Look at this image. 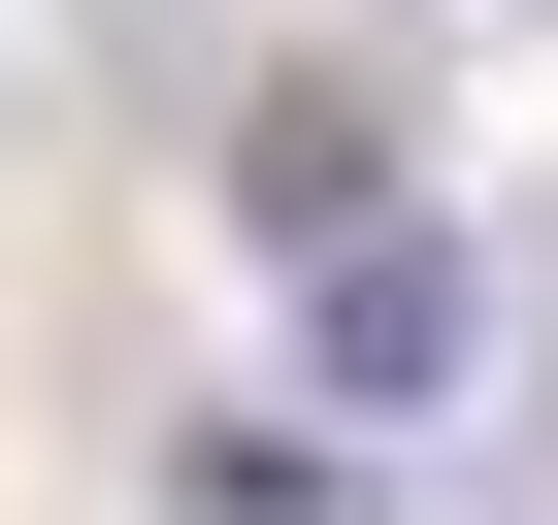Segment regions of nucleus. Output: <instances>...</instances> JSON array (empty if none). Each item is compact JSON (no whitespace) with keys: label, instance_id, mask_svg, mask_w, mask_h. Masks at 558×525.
Returning a JSON list of instances; mask_svg holds the SVG:
<instances>
[{"label":"nucleus","instance_id":"obj_2","mask_svg":"<svg viewBox=\"0 0 558 525\" xmlns=\"http://www.w3.org/2000/svg\"><path fill=\"white\" fill-rule=\"evenodd\" d=\"M230 197H263V262H329V230H395V132H362V99H263Z\"/></svg>","mask_w":558,"mask_h":525},{"label":"nucleus","instance_id":"obj_1","mask_svg":"<svg viewBox=\"0 0 558 525\" xmlns=\"http://www.w3.org/2000/svg\"><path fill=\"white\" fill-rule=\"evenodd\" d=\"M460 329H493V296H460V230H329V262H296V362H329L362 427H427V394H460Z\"/></svg>","mask_w":558,"mask_h":525}]
</instances>
